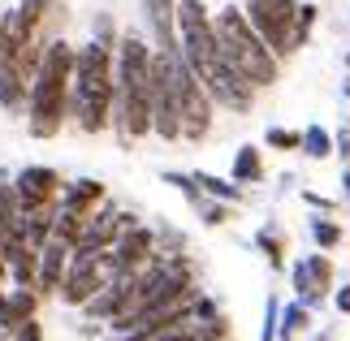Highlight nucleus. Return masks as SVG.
Wrapping results in <instances>:
<instances>
[{"label":"nucleus","instance_id":"nucleus-1","mask_svg":"<svg viewBox=\"0 0 350 341\" xmlns=\"http://www.w3.org/2000/svg\"><path fill=\"white\" fill-rule=\"evenodd\" d=\"M173 22H178V31H182V61L191 65L199 87L225 108H247L251 104V83L225 61L204 5H199V0H182V5L173 9Z\"/></svg>","mask_w":350,"mask_h":341},{"label":"nucleus","instance_id":"nucleus-2","mask_svg":"<svg viewBox=\"0 0 350 341\" xmlns=\"http://www.w3.org/2000/svg\"><path fill=\"white\" fill-rule=\"evenodd\" d=\"M70 74H74V48L70 44H48L35 61L31 87H26V100H31V134L35 139H52L61 130L65 104H70Z\"/></svg>","mask_w":350,"mask_h":341},{"label":"nucleus","instance_id":"nucleus-3","mask_svg":"<svg viewBox=\"0 0 350 341\" xmlns=\"http://www.w3.org/2000/svg\"><path fill=\"white\" fill-rule=\"evenodd\" d=\"M70 108H74V121L87 134H100L109 126V117H113V57H109V44H87L74 57Z\"/></svg>","mask_w":350,"mask_h":341},{"label":"nucleus","instance_id":"nucleus-4","mask_svg":"<svg viewBox=\"0 0 350 341\" xmlns=\"http://www.w3.org/2000/svg\"><path fill=\"white\" fill-rule=\"evenodd\" d=\"M113 104H117V126L126 139H139V134L152 130V52L134 35L121 44Z\"/></svg>","mask_w":350,"mask_h":341},{"label":"nucleus","instance_id":"nucleus-5","mask_svg":"<svg viewBox=\"0 0 350 341\" xmlns=\"http://www.w3.org/2000/svg\"><path fill=\"white\" fill-rule=\"evenodd\" d=\"M212 31H217V44H221V52H225V61H230L251 87H268V83L277 78V61H273V52H268V44L251 31L247 13L225 9L221 18L212 22Z\"/></svg>","mask_w":350,"mask_h":341},{"label":"nucleus","instance_id":"nucleus-6","mask_svg":"<svg viewBox=\"0 0 350 341\" xmlns=\"http://www.w3.org/2000/svg\"><path fill=\"white\" fill-rule=\"evenodd\" d=\"M247 22L268 44V52H294L303 44L299 5H294V0H247Z\"/></svg>","mask_w":350,"mask_h":341},{"label":"nucleus","instance_id":"nucleus-7","mask_svg":"<svg viewBox=\"0 0 350 341\" xmlns=\"http://www.w3.org/2000/svg\"><path fill=\"white\" fill-rule=\"evenodd\" d=\"M13 190H18L22 212H31V208H52V203L61 199V177L52 173V169H26Z\"/></svg>","mask_w":350,"mask_h":341},{"label":"nucleus","instance_id":"nucleus-8","mask_svg":"<svg viewBox=\"0 0 350 341\" xmlns=\"http://www.w3.org/2000/svg\"><path fill=\"white\" fill-rule=\"evenodd\" d=\"M117 234H121V242H117V251L109 255V259H113V272H117V277H134V268H139L143 259L152 255V234H147V229H139V225H130V229L121 225Z\"/></svg>","mask_w":350,"mask_h":341},{"label":"nucleus","instance_id":"nucleus-9","mask_svg":"<svg viewBox=\"0 0 350 341\" xmlns=\"http://www.w3.org/2000/svg\"><path fill=\"white\" fill-rule=\"evenodd\" d=\"M0 242L5 247L22 242V203H18L13 186H0Z\"/></svg>","mask_w":350,"mask_h":341},{"label":"nucleus","instance_id":"nucleus-10","mask_svg":"<svg viewBox=\"0 0 350 341\" xmlns=\"http://www.w3.org/2000/svg\"><path fill=\"white\" fill-rule=\"evenodd\" d=\"M294 281H299V290H303L307 298H320V294L329 290V259L316 255V259H307V264H299Z\"/></svg>","mask_w":350,"mask_h":341},{"label":"nucleus","instance_id":"nucleus-11","mask_svg":"<svg viewBox=\"0 0 350 341\" xmlns=\"http://www.w3.org/2000/svg\"><path fill=\"white\" fill-rule=\"evenodd\" d=\"M143 9H147V18H152V31L160 39V48H178L173 44V0H143Z\"/></svg>","mask_w":350,"mask_h":341},{"label":"nucleus","instance_id":"nucleus-12","mask_svg":"<svg viewBox=\"0 0 350 341\" xmlns=\"http://www.w3.org/2000/svg\"><path fill=\"white\" fill-rule=\"evenodd\" d=\"M100 199H104V186H100V182H78V186L65 190L61 208H70V212H78V216H91V208H96Z\"/></svg>","mask_w":350,"mask_h":341},{"label":"nucleus","instance_id":"nucleus-13","mask_svg":"<svg viewBox=\"0 0 350 341\" xmlns=\"http://www.w3.org/2000/svg\"><path fill=\"white\" fill-rule=\"evenodd\" d=\"M234 177H238V182H255V177H260V156H255L251 147H242V156L234 165Z\"/></svg>","mask_w":350,"mask_h":341},{"label":"nucleus","instance_id":"nucleus-14","mask_svg":"<svg viewBox=\"0 0 350 341\" xmlns=\"http://www.w3.org/2000/svg\"><path fill=\"white\" fill-rule=\"evenodd\" d=\"M299 143L307 147V156H329V134L325 130H307Z\"/></svg>","mask_w":350,"mask_h":341},{"label":"nucleus","instance_id":"nucleus-15","mask_svg":"<svg viewBox=\"0 0 350 341\" xmlns=\"http://www.w3.org/2000/svg\"><path fill=\"white\" fill-rule=\"evenodd\" d=\"M312 234H316L320 247H338V242H342V229H338V225H329V221H316V225H312Z\"/></svg>","mask_w":350,"mask_h":341},{"label":"nucleus","instance_id":"nucleus-16","mask_svg":"<svg viewBox=\"0 0 350 341\" xmlns=\"http://www.w3.org/2000/svg\"><path fill=\"white\" fill-rule=\"evenodd\" d=\"M303 324H307V311H303V307H290V311H286V324H281V333H286V337H299Z\"/></svg>","mask_w":350,"mask_h":341},{"label":"nucleus","instance_id":"nucleus-17","mask_svg":"<svg viewBox=\"0 0 350 341\" xmlns=\"http://www.w3.org/2000/svg\"><path fill=\"white\" fill-rule=\"evenodd\" d=\"M13 333H18V337H13V341H44V333H39V324H35V316H31V320H22V324H18V329H13Z\"/></svg>","mask_w":350,"mask_h":341},{"label":"nucleus","instance_id":"nucleus-18","mask_svg":"<svg viewBox=\"0 0 350 341\" xmlns=\"http://www.w3.org/2000/svg\"><path fill=\"white\" fill-rule=\"evenodd\" d=\"M199 186H208L212 195H225V199H238V190L234 186H225V182H217V177H199Z\"/></svg>","mask_w":350,"mask_h":341},{"label":"nucleus","instance_id":"nucleus-19","mask_svg":"<svg viewBox=\"0 0 350 341\" xmlns=\"http://www.w3.org/2000/svg\"><path fill=\"white\" fill-rule=\"evenodd\" d=\"M299 139H303V134H290V130H273V134H268L273 147H299Z\"/></svg>","mask_w":350,"mask_h":341},{"label":"nucleus","instance_id":"nucleus-20","mask_svg":"<svg viewBox=\"0 0 350 341\" xmlns=\"http://www.w3.org/2000/svg\"><path fill=\"white\" fill-rule=\"evenodd\" d=\"M338 311H346V316H350V285H346V290H338Z\"/></svg>","mask_w":350,"mask_h":341},{"label":"nucleus","instance_id":"nucleus-21","mask_svg":"<svg viewBox=\"0 0 350 341\" xmlns=\"http://www.w3.org/2000/svg\"><path fill=\"white\" fill-rule=\"evenodd\" d=\"M346 186H350V177H346Z\"/></svg>","mask_w":350,"mask_h":341},{"label":"nucleus","instance_id":"nucleus-22","mask_svg":"<svg viewBox=\"0 0 350 341\" xmlns=\"http://www.w3.org/2000/svg\"><path fill=\"white\" fill-rule=\"evenodd\" d=\"M325 341H329V337H325Z\"/></svg>","mask_w":350,"mask_h":341}]
</instances>
